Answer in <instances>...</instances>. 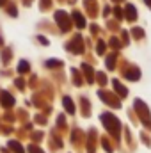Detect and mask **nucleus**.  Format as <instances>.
<instances>
[{"label":"nucleus","mask_w":151,"mask_h":153,"mask_svg":"<svg viewBox=\"0 0 151 153\" xmlns=\"http://www.w3.org/2000/svg\"><path fill=\"white\" fill-rule=\"evenodd\" d=\"M55 18H57V23H61L62 30H66V29H68V18H66V14H64V13H57Z\"/></svg>","instance_id":"nucleus-1"},{"label":"nucleus","mask_w":151,"mask_h":153,"mask_svg":"<svg viewBox=\"0 0 151 153\" xmlns=\"http://www.w3.org/2000/svg\"><path fill=\"white\" fill-rule=\"evenodd\" d=\"M126 18L128 20H135L137 18V11L133 5H126Z\"/></svg>","instance_id":"nucleus-2"},{"label":"nucleus","mask_w":151,"mask_h":153,"mask_svg":"<svg viewBox=\"0 0 151 153\" xmlns=\"http://www.w3.org/2000/svg\"><path fill=\"white\" fill-rule=\"evenodd\" d=\"M73 16H75V23L80 27V29H82V27H85V20H84V16H82L80 13H75Z\"/></svg>","instance_id":"nucleus-3"},{"label":"nucleus","mask_w":151,"mask_h":153,"mask_svg":"<svg viewBox=\"0 0 151 153\" xmlns=\"http://www.w3.org/2000/svg\"><path fill=\"white\" fill-rule=\"evenodd\" d=\"M2 98H4V102H5V105H11V103H13V98H11L7 93H2Z\"/></svg>","instance_id":"nucleus-4"},{"label":"nucleus","mask_w":151,"mask_h":153,"mask_svg":"<svg viewBox=\"0 0 151 153\" xmlns=\"http://www.w3.org/2000/svg\"><path fill=\"white\" fill-rule=\"evenodd\" d=\"M64 103H66V109H68L70 112H73V111H75V107L71 105V102H70V98H66V100H64Z\"/></svg>","instance_id":"nucleus-5"},{"label":"nucleus","mask_w":151,"mask_h":153,"mask_svg":"<svg viewBox=\"0 0 151 153\" xmlns=\"http://www.w3.org/2000/svg\"><path fill=\"white\" fill-rule=\"evenodd\" d=\"M27 70H29V64H27V62H21V64H20V71L23 73V71H27Z\"/></svg>","instance_id":"nucleus-6"},{"label":"nucleus","mask_w":151,"mask_h":153,"mask_svg":"<svg viewBox=\"0 0 151 153\" xmlns=\"http://www.w3.org/2000/svg\"><path fill=\"white\" fill-rule=\"evenodd\" d=\"M133 34H135V38H141V36H142V30H141V29H135Z\"/></svg>","instance_id":"nucleus-7"},{"label":"nucleus","mask_w":151,"mask_h":153,"mask_svg":"<svg viewBox=\"0 0 151 153\" xmlns=\"http://www.w3.org/2000/svg\"><path fill=\"white\" fill-rule=\"evenodd\" d=\"M98 52H100V53L105 52V43H100V45H98Z\"/></svg>","instance_id":"nucleus-8"},{"label":"nucleus","mask_w":151,"mask_h":153,"mask_svg":"<svg viewBox=\"0 0 151 153\" xmlns=\"http://www.w3.org/2000/svg\"><path fill=\"white\" fill-rule=\"evenodd\" d=\"M57 64H61V62H57V61H50L48 62V66H57Z\"/></svg>","instance_id":"nucleus-9"},{"label":"nucleus","mask_w":151,"mask_h":153,"mask_svg":"<svg viewBox=\"0 0 151 153\" xmlns=\"http://www.w3.org/2000/svg\"><path fill=\"white\" fill-rule=\"evenodd\" d=\"M146 4H148V5L151 7V0H146Z\"/></svg>","instance_id":"nucleus-10"},{"label":"nucleus","mask_w":151,"mask_h":153,"mask_svg":"<svg viewBox=\"0 0 151 153\" xmlns=\"http://www.w3.org/2000/svg\"><path fill=\"white\" fill-rule=\"evenodd\" d=\"M4 2H5V0H0V5H2V4H4Z\"/></svg>","instance_id":"nucleus-11"}]
</instances>
